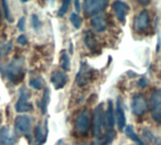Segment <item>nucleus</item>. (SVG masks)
<instances>
[{"instance_id": "nucleus-36", "label": "nucleus", "mask_w": 161, "mask_h": 145, "mask_svg": "<svg viewBox=\"0 0 161 145\" xmlns=\"http://www.w3.org/2000/svg\"><path fill=\"white\" fill-rule=\"evenodd\" d=\"M74 145H88V144H86V143H79V144H74Z\"/></svg>"}, {"instance_id": "nucleus-19", "label": "nucleus", "mask_w": 161, "mask_h": 145, "mask_svg": "<svg viewBox=\"0 0 161 145\" xmlns=\"http://www.w3.org/2000/svg\"><path fill=\"white\" fill-rule=\"evenodd\" d=\"M125 135H126V137L128 139H130L131 141L135 142L138 145H145L144 142L137 135V133L134 131V129H133V127L131 125H127L125 127Z\"/></svg>"}, {"instance_id": "nucleus-4", "label": "nucleus", "mask_w": 161, "mask_h": 145, "mask_svg": "<svg viewBox=\"0 0 161 145\" xmlns=\"http://www.w3.org/2000/svg\"><path fill=\"white\" fill-rule=\"evenodd\" d=\"M75 130L77 134L81 136H87L89 133V130L91 128V119L89 115V111L87 109L83 110L82 112L79 113L75 120Z\"/></svg>"}, {"instance_id": "nucleus-20", "label": "nucleus", "mask_w": 161, "mask_h": 145, "mask_svg": "<svg viewBox=\"0 0 161 145\" xmlns=\"http://www.w3.org/2000/svg\"><path fill=\"white\" fill-rule=\"evenodd\" d=\"M49 102H50V91H49L48 88H46L44 90V92H43L42 99V105H41V109H42V114H45L46 113Z\"/></svg>"}, {"instance_id": "nucleus-38", "label": "nucleus", "mask_w": 161, "mask_h": 145, "mask_svg": "<svg viewBox=\"0 0 161 145\" xmlns=\"http://www.w3.org/2000/svg\"><path fill=\"white\" fill-rule=\"evenodd\" d=\"M92 145H95V144H94V143H92Z\"/></svg>"}, {"instance_id": "nucleus-18", "label": "nucleus", "mask_w": 161, "mask_h": 145, "mask_svg": "<svg viewBox=\"0 0 161 145\" xmlns=\"http://www.w3.org/2000/svg\"><path fill=\"white\" fill-rule=\"evenodd\" d=\"M46 137H47V132H43V127L42 125V123H39L36 126L35 130V138L36 142L35 145H43L46 142Z\"/></svg>"}, {"instance_id": "nucleus-28", "label": "nucleus", "mask_w": 161, "mask_h": 145, "mask_svg": "<svg viewBox=\"0 0 161 145\" xmlns=\"http://www.w3.org/2000/svg\"><path fill=\"white\" fill-rule=\"evenodd\" d=\"M31 22H32V25H33L34 29L37 31L40 28V26H41V22L39 20V17L36 14H32V16H31Z\"/></svg>"}, {"instance_id": "nucleus-37", "label": "nucleus", "mask_w": 161, "mask_h": 145, "mask_svg": "<svg viewBox=\"0 0 161 145\" xmlns=\"http://www.w3.org/2000/svg\"><path fill=\"white\" fill-rule=\"evenodd\" d=\"M0 22H1V10H0Z\"/></svg>"}, {"instance_id": "nucleus-17", "label": "nucleus", "mask_w": 161, "mask_h": 145, "mask_svg": "<svg viewBox=\"0 0 161 145\" xmlns=\"http://www.w3.org/2000/svg\"><path fill=\"white\" fill-rule=\"evenodd\" d=\"M15 139L10 136L8 127L0 129V145H14Z\"/></svg>"}, {"instance_id": "nucleus-26", "label": "nucleus", "mask_w": 161, "mask_h": 145, "mask_svg": "<svg viewBox=\"0 0 161 145\" xmlns=\"http://www.w3.org/2000/svg\"><path fill=\"white\" fill-rule=\"evenodd\" d=\"M11 48H12V45H11L10 42H0V58L6 54H8Z\"/></svg>"}, {"instance_id": "nucleus-7", "label": "nucleus", "mask_w": 161, "mask_h": 145, "mask_svg": "<svg viewBox=\"0 0 161 145\" xmlns=\"http://www.w3.org/2000/svg\"><path fill=\"white\" fill-rule=\"evenodd\" d=\"M104 126V111L103 105H99L94 109L93 114V135L96 138H100L102 135V130Z\"/></svg>"}, {"instance_id": "nucleus-6", "label": "nucleus", "mask_w": 161, "mask_h": 145, "mask_svg": "<svg viewBox=\"0 0 161 145\" xmlns=\"http://www.w3.org/2000/svg\"><path fill=\"white\" fill-rule=\"evenodd\" d=\"M29 96V91L25 87H22L20 89L19 99L15 105V109L17 112H27L32 109V105L28 102Z\"/></svg>"}, {"instance_id": "nucleus-23", "label": "nucleus", "mask_w": 161, "mask_h": 145, "mask_svg": "<svg viewBox=\"0 0 161 145\" xmlns=\"http://www.w3.org/2000/svg\"><path fill=\"white\" fill-rule=\"evenodd\" d=\"M115 138H116V132L113 131V130H108V131L107 132V134L104 136L101 145L110 144V143L114 141Z\"/></svg>"}, {"instance_id": "nucleus-10", "label": "nucleus", "mask_w": 161, "mask_h": 145, "mask_svg": "<svg viewBox=\"0 0 161 145\" xmlns=\"http://www.w3.org/2000/svg\"><path fill=\"white\" fill-rule=\"evenodd\" d=\"M149 25H150L149 12L146 9H143L140 12V14L135 20V29L137 31H145L149 28Z\"/></svg>"}, {"instance_id": "nucleus-13", "label": "nucleus", "mask_w": 161, "mask_h": 145, "mask_svg": "<svg viewBox=\"0 0 161 145\" xmlns=\"http://www.w3.org/2000/svg\"><path fill=\"white\" fill-rule=\"evenodd\" d=\"M115 114H116V123H117V126H118L119 130L122 131V130H124V128H125V126L126 119H125V110H124V108H123V102H122L121 97H119V98L117 99Z\"/></svg>"}, {"instance_id": "nucleus-16", "label": "nucleus", "mask_w": 161, "mask_h": 145, "mask_svg": "<svg viewBox=\"0 0 161 145\" xmlns=\"http://www.w3.org/2000/svg\"><path fill=\"white\" fill-rule=\"evenodd\" d=\"M91 23H92V27L97 32H103V31H105L107 29V26H108L107 19H106L105 15H103V14H99V15L94 16L92 19V22Z\"/></svg>"}, {"instance_id": "nucleus-34", "label": "nucleus", "mask_w": 161, "mask_h": 145, "mask_svg": "<svg viewBox=\"0 0 161 145\" xmlns=\"http://www.w3.org/2000/svg\"><path fill=\"white\" fill-rule=\"evenodd\" d=\"M139 3L142 4V5H147L150 3V1H142V0H139Z\"/></svg>"}, {"instance_id": "nucleus-22", "label": "nucleus", "mask_w": 161, "mask_h": 145, "mask_svg": "<svg viewBox=\"0 0 161 145\" xmlns=\"http://www.w3.org/2000/svg\"><path fill=\"white\" fill-rule=\"evenodd\" d=\"M60 66L64 71H70V59L66 51H62L60 57Z\"/></svg>"}, {"instance_id": "nucleus-33", "label": "nucleus", "mask_w": 161, "mask_h": 145, "mask_svg": "<svg viewBox=\"0 0 161 145\" xmlns=\"http://www.w3.org/2000/svg\"><path fill=\"white\" fill-rule=\"evenodd\" d=\"M75 10L77 11V12H79L80 11V3H79V1H75Z\"/></svg>"}, {"instance_id": "nucleus-25", "label": "nucleus", "mask_w": 161, "mask_h": 145, "mask_svg": "<svg viewBox=\"0 0 161 145\" xmlns=\"http://www.w3.org/2000/svg\"><path fill=\"white\" fill-rule=\"evenodd\" d=\"M70 4H71V1H70V0H65V1L62 2L61 6H60L58 11V17H62V16L65 15V13H66V12L68 11V9H69Z\"/></svg>"}, {"instance_id": "nucleus-31", "label": "nucleus", "mask_w": 161, "mask_h": 145, "mask_svg": "<svg viewBox=\"0 0 161 145\" xmlns=\"http://www.w3.org/2000/svg\"><path fill=\"white\" fill-rule=\"evenodd\" d=\"M25 17L20 18L17 26H18V28H19L21 31H24V30H25Z\"/></svg>"}, {"instance_id": "nucleus-15", "label": "nucleus", "mask_w": 161, "mask_h": 145, "mask_svg": "<svg viewBox=\"0 0 161 145\" xmlns=\"http://www.w3.org/2000/svg\"><path fill=\"white\" fill-rule=\"evenodd\" d=\"M84 42H85L86 46L92 53H97V52L100 51L98 41H97L95 35L91 30H88V31L85 32V34H84Z\"/></svg>"}, {"instance_id": "nucleus-9", "label": "nucleus", "mask_w": 161, "mask_h": 145, "mask_svg": "<svg viewBox=\"0 0 161 145\" xmlns=\"http://www.w3.org/2000/svg\"><path fill=\"white\" fill-rule=\"evenodd\" d=\"M131 109L136 116H142L148 109V105L144 96L142 94L135 95L131 103Z\"/></svg>"}, {"instance_id": "nucleus-1", "label": "nucleus", "mask_w": 161, "mask_h": 145, "mask_svg": "<svg viewBox=\"0 0 161 145\" xmlns=\"http://www.w3.org/2000/svg\"><path fill=\"white\" fill-rule=\"evenodd\" d=\"M1 74L12 84L21 83L25 75V67L23 58H15L9 63L0 66Z\"/></svg>"}, {"instance_id": "nucleus-11", "label": "nucleus", "mask_w": 161, "mask_h": 145, "mask_svg": "<svg viewBox=\"0 0 161 145\" xmlns=\"http://www.w3.org/2000/svg\"><path fill=\"white\" fill-rule=\"evenodd\" d=\"M112 7H113V10L115 12V15H116L117 19L120 22H122L123 24H125L127 12L129 10L128 5L125 2H123V1H115V2H113Z\"/></svg>"}, {"instance_id": "nucleus-30", "label": "nucleus", "mask_w": 161, "mask_h": 145, "mask_svg": "<svg viewBox=\"0 0 161 145\" xmlns=\"http://www.w3.org/2000/svg\"><path fill=\"white\" fill-rule=\"evenodd\" d=\"M17 42L21 45H25L27 44L28 41H27V38L25 36V35H20L17 39Z\"/></svg>"}, {"instance_id": "nucleus-2", "label": "nucleus", "mask_w": 161, "mask_h": 145, "mask_svg": "<svg viewBox=\"0 0 161 145\" xmlns=\"http://www.w3.org/2000/svg\"><path fill=\"white\" fill-rule=\"evenodd\" d=\"M108 5V0H87L84 2V11L88 16L99 15Z\"/></svg>"}, {"instance_id": "nucleus-29", "label": "nucleus", "mask_w": 161, "mask_h": 145, "mask_svg": "<svg viewBox=\"0 0 161 145\" xmlns=\"http://www.w3.org/2000/svg\"><path fill=\"white\" fill-rule=\"evenodd\" d=\"M142 135L144 136V138H146V140L148 141V142H156L157 140H156V138H155V136L152 134V132L151 131H149L148 129H144L143 131H142Z\"/></svg>"}, {"instance_id": "nucleus-12", "label": "nucleus", "mask_w": 161, "mask_h": 145, "mask_svg": "<svg viewBox=\"0 0 161 145\" xmlns=\"http://www.w3.org/2000/svg\"><path fill=\"white\" fill-rule=\"evenodd\" d=\"M50 80L56 90H60L66 85V83L68 81V76L64 72L55 71L52 74Z\"/></svg>"}, {"instance_id": "nucleus-32", "label": "nucleus", "mask_w": 161, "mask_h": 145, "mask_svg": "<svg viewBox=\"0 0 161 145\" xmlns=\"http://www.w3.org/2000/svg\"><path fill=\"white\" fill-rule=\"evenodd\" d=\"M147 85H148V81H147V79H146L145 77H142V78L140 79V81H139V86H140L141 88H145Z\"/></svg>"}, {"instance_id": "nucleus-3", "label": "nucleus", "mask_w": 161, "mask_h": 145, "mask_svg": "<svg viewBox=\"0 0 161 145\" xmlns=\"http://www.w3.org/2000/svg\"><path fill=\"white\" fill-rule=\"evenodd\" d=\"M92 75H93V70L90 67V65L87 62L82 61L80 63L79 71L77 72L76 76H75L76 85L78 87L86 86L92 80Z\"/></svg>"}, {"instance_id": "nucleus-21", "label": "nucleus", "mask_w": 161, "mask_h": 145, "mask_svg": "<svg viewBox=\"0 0 161 145\" xmlns=\"http://www.w3.org/2000/svg\"><path fill=\"white\" fill-rule=\"evenodd\" d=\"M29 85L35 90H41L43 88L44 80L42 76H36L29 80Z\"/></svg>"}, {"instance_id": "nucleus-27", "label": "nucleus", "mask_w": 161, "mask_h": 145, "mask_svg": "<svg viewBox=\"0 0 161 145\" xmlns=\"http://www.w3.org/2000/svg\"><path fill=\"white\" fill-rule=\"evenodd\" d=\"M2 5H3V8H4V11H5V16L7 18V20L10 23L13 22V19L12 17L10 16V12H9V8H8V2L7 1H2Z\"/></svg>"}, {"instance_id": "nucleus-14", "label": "nucleus", "mask_w": 161, "mask_h": 145, "mask_svg": "<svg viewBox=\"0 0 161 145\" xmlns=\"http://www.w3.org/2000/svg\"><path fill=\"white\" fill-rule=\"evenodd\" d=\"M114 124H115V119H114L113 103H112V100H108V109L104 115V126L108 130H113Z\"/></svg>"}, {"instance_id": "nucleus-24", "label": "nucleus", "mask_w": 161, "mask_h": 145, "mask_svg": "<svg viewBox=\"0 0 161 145\" xmlns=\"http://www.w3.org/2000/svg\"><path fill=\"white\" fill-rule=\"evenodd\" d=\"M70 21H71V23L73 24V25L75 28H77V29L80 28V26L82 25V19H81V17L77 13L73 12L71 14V16H70Z\"/></svg>"}, {"instance_id": "nucleus-39", "label": "nucleus", "mask_w": 161, "mask_h": 145, "mask_svg": "<svg viewBox=\"0 0 161 145\" xmlns=\"http://www.w3.org/2000/svg\"><path fill=\"white\" fill-rule=\"evenodd\" d=\"M158 145H161V144H158Z\"/></svg>"}, {"instance_id": "nucleus-8", "label": "nucleus", "mask_w": 161, "mask_h": 145, "mask_svg": "<svg viewBox=\"0 0 161 145\" xmlns=\"http://www.w3.org/2000/svg\"><path fill=\"white\" fill-rule=\"evenodd\" d=\"M14 127L16 132L20 135H25V136L30 135L31 119L26 115H19L15 119Z\"/></svg>"}, {"instance_id": "nucleus-5", "label": "nucleus", "mask_w": 161, "mask_h": 145, "mask_svg": "<svg viewBox=\"0 0 161 145\" xmlns=\"http://www.w3.org/2000/svg\"><path fill=\"white\" fill-rule=\"evenodd\" d=\"M151 115L155 122L161 125V89L156 91L150 98Z\"/></svg>"}, {"instance_id": "nucleus-35", "label": "nucleus", "mask_w": 161, "mask_h": 145, "mask_svg": "<svg viewBox=\"0 0 161 145\" xmlns=\"http://www.w3.org/2000/svg\"><path fill=\"white\" fill-rule=\"evenodd\" d=\"M56 145H64V142H63V140H59L58 142H57V144Z\"/></svg>"}]
</instances>
